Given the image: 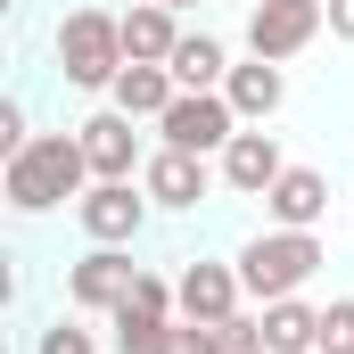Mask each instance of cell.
Instances as JSON below:
<instances>
[{"instance_id":"cell-21","label":"cell","mask_w":354,"mask_h":354,"mask_svg":"<svg viewBox=\"0 0 354 354\" xmlns=\"http://www.w3.org/2000/svg\"><path fill=\"white\" fill-rule=\"evenodd\" d=\"M33 354H99V346H91V330H83V322H66V313H58V322L33 338Z\"/></svg>"},{"instance_id":"cell-8","label":"cell","mask_w":354,"mask_h":354,"mask_svg":"<svg viewBox=\"0 0 354 354\" xmlns=\"http://www.w3.org/2000/svg\"><path fill=\"white\" fill-rule=\"evenodd\" d=\"M214 165L206 157H189V149H149V165H140V189L157 198V214H198L206 198H214Z\"/></svg>"},{"instance_id":"cell-5","label":"cell","mask_w":354,"mask_h":354,"mask_svg":"<svg viewBox=\"0 0 354 354\" xmlns=\"http://www.w3.org/2000/svg\"><path fill=\"white\" fill-rule=\"evenodd\" d=\"M149 214H157V198L140 181H91L83 198H75V223H83L91 248H132L149 231Z\"/></svg>"},{"instance_id":"cell-11","label":"cell","mask_w":354,"mask_h":354,"mask_svg":"<svg viewBox=\"0 0 354 354\" xmlns=\"http://www.w3.org/2000/svg\"><path fill=\"white\" fill-rule=\"evenodd\" d=\"M214 174H223L231 198H264L272 181L288 174V157H280V140H272L264 124H239V132H231V149L214 157Z\"/></svg>"},{"instance_id":"cell-15","label":"cell","mask_w":354,"mask_h":354,"mask_svg":"<svg viewBox=\"0 0 354 354\" xmlns=\"http://www.w3.org/2000/svg\"><path fill=\"white\" fill-rule=\"evenodd\" d=\"M174 99H181L174 66H124V75H115V91H107V107H124V115H140V124H157Z\"/></svg>"},{"instance_id":"cell-3","label":"cell","mask_w":354,"mask_h":354,"mask_svg":"<svg viewBox=\"0 0 354 354\" xmlns=\"http://www.w3.org/2000/svg\"><path fill=\"white\" fill-rule=\"evenodd\" d=\"M231 264H239V280H248V297L272 305V297H297L313 272L330 264V248H322V231H280V223H264Z\"/></svg>"},{"instance_id":"cell-12","label":"cell","mask_w":354,"mask_h":354,"mask_svg":"<svg viewBox=\"0 0 354 354\" xmlns=\"http://www.w3.org/2000/svg\"><path fill=\"white\" fill-rule=\"evenodd\" d=\"M322 214H330V174L322 165H288L264 189V223H280V231H322Z\"/></svg>"},{"instance_id":"cell-7","label":"cell","mask_w":354,"mask_h":354,"mask_svg":"<svg viewBox=\"0 0 354 354\" xmlns=\"http://www.w3.org/2000/svg\"><path fill=\"white\" fill-rule=\"evenodd\" d=\"M132 280H140L132 248H83V256L66 264V305H75V313H115V305L132 297Z\"/></svg>"},{"instance_id":"cell-20","label":"cell","mask_w":354,"mask_h":354,"mask_svg":"<svg viewBox=\"0 0 354 354\" xmlns=\"http://www.w3.org/2000/svg\"><path fill=\"white\" fill-rule=\"evenodd\" d=\"M313 354H354V297H330V305H322V338H313Z\"/></svg>"},{"instance_id":"cell-1","label":"cell","mask_w":354,"mask_h":354,"mask_svg":"<svg viewBox=\"0 0 354 354\" xmlns=\"http://www.w3.org/2000/svg\"><path fill=\"white\" fill-rule=\"evenodd\" d=\"M91 157H83V132H33L8 165H0V189H8V206L33 223V214H58L66 198H83L91 189Z\"/></svg>"},{"instance_id":"cell-13","label":"cell","mask_w":354,"mask_h":354,"mask_svg":"<svg viewBox=\"0 0 354 354\" xmlns=\"http://www.w3.org/2000/svg\"><path fill=\"white\" fill-rule=\"evenodd\" d=\"M174 50H181V8L132 0V8H124V58H132V66H174Z\"/></svg>"},{"instance_id":"cell-23","label":"cell","mask_w":354,"mask_h":354,"mask_svg":"<svg viewBox=\"0 0 354 354\" xmlns=\"http://www.w3.org/2000/svg\"><path fill=\"white\" fill-rule=\"evenodd\" d=\"M330 41H354V0H330Z\"/></svg>"},{"instance_id":"cell-4","label":"cell","mask_w":354,"mask_h":354,"mask_svg":"<svg viewBox=\"0 0 354 354\" xmlns=\"http://www.w3.org/2000/svg\"><path fill=\"white\" fill-rule=\"evenodd\" d=\"M322 33H330V0H256L248 8V58H272V66L305 58Z\"/></svg>"},{"instance_id":"cell-19","label":"cell","mask_w":354,"mask_h":354,"mask_svg":"<svg viewBox=\"0 0 354 354\" xmlns=\"http://www.w3.org/2000/svg\"><path fill=\"white\" fill-rule=\"evenodd\" d=\"M157 354H223V330L214 322H165V338H157Z\"/></svg>"},{"instance_id":"cell-2","label":"cell","mask_w":354,"mask_h":354,"mask_svg":"<svg viewBox=\"0 0 354 354\" xmlns=\"http://www.w3.org/2000/svg\"><path fill=\"white\" fill-rule=\"evenodd\" d=\"M50 58H58L66 91H115V75L132 66V58H124V17H115V8H99V0L66 8V17H58V33H50Z\"/></svg>"},{"instance_id":"cell-18","label":"cell","mask_w":354,"mask_h":354,"mask_svg":"<svg viewBox=\"0 0 354 354\" xmlns=\"http://www.w3.org/2000/svg\"><path fill=\"white\" fill-rule=\"evenodd\" d=\"M107 322H115V354H157V338H165V313H149V305H132V297H124Z\"/></svg>"},{"instance_id":"cell-24","label":"cell","mask_w":354,"mask_h":354,"mask_svg":"<svg viewBox=\"0 0 354 354\" xmlns=\"http://www.w3.org/2000/svg\"><path fill=\"white\" fill-rule=\"evenodd\" d=\"M157 8H206V0H157Z\"/></svg>"},{"instance_id":"cell-17","label":"cell","mask_w":354,"mask_h":354,"mask_svg":"<svg viewBox=\"0 0 354 354\" xmlns=\"http://www.w3.org/2000/svg\"><path fill=\"white\" fill-rule=\"evenodd\" d=\"M223 75H231V50H223L214 33H181L174 83H181V91H223Z\"/></svg>"},{"instance_id":"cell-6","label":"cell","mask_w":354,"mask_h":354,"mask_svg":"<svg viewBox=\"0 0 354 354\" xmlns=\"http://www.w3.org/2000/svg\"><path fill=\"white\" fill-rule=\"evenodd\" d=\"M157 132H165V149H189V157H223V149H231V132H239V107H231L223 91H181L174 107L157 115Z\"/></svg>"},{"instance_id":"cell-9","label":"cell","mask_w":354,"mask_h":354,"mask_svg":"<svg viewBox=\"0 0 354 354\" xmlns=\"http://www.w3.org/2000/svg\"><path fill=\"white\" fill-rule=\"evenodd\" d=\"M140 115H124V107H99V115H83L75 132H83V157L99 181H140V165H149V149H140V132H132Z\"/></svg>"},{"instance_id":"cell-14","label":"cell","mask_w":354,"mask_h":354,"mask_svg":"<svg viewBox=\"0 0 354 354\" xmlns=\"http://www.w3.org/2000/svg\"><path fill=\"white\" fill-rule=\"evenodd\" d=\"M223 99L239 107V124H272V115H280V99H288V75H280L272 58H248V66H231V75H223Z\"/></svg>"},{"instance_id":"cell-22","label":"cell","mask_w":354,"mask_h":354,"mask_svg":"<svg viewBox=\"0 0 354 354\" xmlns=\"http://www.w3.org/2000/svg\"><path fill=\"white\" fill-rule=\"evenodd\" d=\"M33 140V124H25V99H0V157H17Z\"/></svg>"},{"instance_id":"cell-16","label":"cell","mask_w":354,"mask_h":354,"mask_svg":"<svg viewBox=\"0 0 354 354\" xmlns=\"http://www.w3.org/2000/svg\"><path fill=\"white\" fill-rule=\"evenodd\" d=\"M313 338H322V305H305V297L264 305V354H313Z\"/></svg>"},{"instance_id":"cell-10","label":"cell","mask_w":354,"mask_h":354,"mask_svg":"<svg viewBox=\"0 0 354 354\" xmlns=\"http://www.w3.org/2000/svg\"><path fill=\"white\" fill-rule=\"evenodd\" d=\"M174 297H181V322H231L239 313V297H248V280H239V264H214V256H189L174 280Z\"/></svg>"}]
</instances>
